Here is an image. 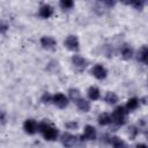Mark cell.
<instances>
[{"label": "cell", "mask_w": 148, "mask_h": 148, "mask_svg": "<svg viewBox=\"0 0 148 148\" xmlns=\"http://www.w3.org/2000/svg\"><path fill=\"white\" fill-rule=\"evenodd\" d=\"M37 131H39L46 140H56L57 136H58V131H57V128L51 127V126H50L49 124H46L45 121L39 123V124L37 125Z\"/></svg>", "instance_id": "1"}, {"label": "cell", "mask_w": 148, "mask_h": 148, "mask_svg": "<svg viewBox=\"0 0 148 148\" xmlns=\"http://www.w3.org/2000/svg\"><path fill=\"white\" fill-rule=\"evenodd\" d=\"M52 102L57 105V106H59V108H64V106H66L67 105V103H68V99H67V97L64 95V94H56L54 96H52Z\"/></svg>", "instance_id": "2"}, {"label": "cell", "mask_w": 148, "mask_h": 148, "mask_svg": "<svg viewBox=\"0 0 148 148\" xmlns=\"http://www.w3.org/2000/svg\"><path fill=\"white\" fill-rule=\"evenodd\" d=\"M91 73L97 79H104L105 75H106V69L102 65H95L91 69Z\"/></svg>", "instance_id": "3"}, {"label": "cell", "mask_w": 148, "mask_h": 148, "mask_svg": "<svg viewBox=\"0 0 148 148\" xmlns=\"http://www.w3.org/2000/svg\"><path fill=\"white\" fill-rule=\"evenodd\" d=\"M65 45L69 50H77L79 49V40L75 36H68L65 39Z\"/></svg>", "instance_id": "4"}, {"label": "cell", "mask_w": 148, "mask_h": 148, "mask_svg": "<svg viewBox=\"0 0 148 148\" xmlns=\"http://www.w3.org/2000/svg\"><path fill=\"white\" fill-rule=\"evenodd\" d=\"M24 130L27 133L29 134H34L36 131H37V124L35 120L32 119H28L25 123H24Z\"/></svg>", "instance_id": "5"}, {"label": "cell", "mask_w": 148, "mask_h": 148, "mask_svg": "<svg viewBox=\"0 0 148 148\" xmlns=\"http://www.w3.org/2000/svg\"><path fill=\"white\" fill-rule=\"evenodd\" d=\"M82 138H84L86 140H94V139H96V131H95V128L92 126H90V125L86 126L84 134L82 135Z\"/></svg>", "instance_id": "6"}, {"label": "cell", "mask_w": 148, "mask_h": 148, "mask_svg": "<svg viewBox=\"0 0 148 148\" xmlns=\"http://www.w3.org/2000/svg\"><path fill=\"white\" fill-rule=\"evenodd\" d=\"M75 141H76V138H75L74 135L69 134V133H65V134L62 135V143H64L66 147H72V146H74Z\"/></svg>", "instance_id": "7"}, {"label": "cell", "mask_w": 148, "mask_h": 148, "mask_svg": "<svg viewBox=\"0 0 148 148\" xmlns=\"http://www.w3.org/2000/svg\"><path fill=\"white\" fill-rule=\"evenodd\" d=\"M76 105H77V108H79L81 111H83V112H87V111L90 109L89 102L86 101V99H83V98H81V97L76 99Z\"/></svg>", "instance_id": "8"}, {"label": "cell", "mask_w": 148, "mask_h": 148, "mask_svg": "<svg viewBox=\"0 0 148 148\" xmlns=\"http://www.w3.org/2000/svg\"><path fill=\"white\" fill-rule=\"evenodd\" d=\"M40 43L45 49H52L56 46V40L52 37H43Z\"/></svg>", "instance_id": "9"}, {"label": "cell", "mask_w": 148, "mask_h": 148, "mask_svg": "<svg viewBox=\"0 0 148 148\" xmlns=\"http://www.w3.org/2000/svg\"><path fill=\"white\" fill-rule=\"evenodd\" d=\"M51 14H52V8H51L49 5H44V6L40 7V9H39V15H40L42 17L47 18Z\"/></svg>", "instance_id": "10"}, {"label": "cell", "mask_w": 148, "mask_h": 148, "mask_svg": "<svg viewBox=\"0 0 148 148\" xmlns=\"http://www.w3.org/2000/svg\"><path fill=\"white\" fill-rule=\"evenodd\" d=\"M98 123L101 125H108L110 123H112V117L111 114L109 113H102L99 117H98Z\"/></svg>", "instance_id": "11"}, {"label": "cell", "mask_w": 148, "mask_h": 148, "mask_svg": "<svg viewBox=\"0 0 148 148\" xmlns=\"http://www.w3.org/2000/svg\"><path fill=\"white\" fill-rule=\"evenodd\" d=\"M72 61H73V64L75 65V66H77V67H84L86 66V59L83 58V57H81V56H74L73 57V59H72Z\"/></svg>", "instance_id": "12"}, {"label": "cell", "mask_w": 148, "mask_h": 148, "mask_svg": "<svg viewBox=\"0 0 148 148\" xmlns=\"http://www.w3.org/2000/svg\"><path fill=\"white\" fill-rule=\"evenodd\" d=\"M88 96H89L90 99L95 101V99H97L99 97V90L96 87H90L89 90H88Z\"/></svg>", "instance_id": "13"}, {"label": "cell", "mask_w": 148, "mask_h": 148, "mask_svg": "<svg viewBox=\"0 0 148 148\" xmlns=\"http://www.w3.org/2000/svg\"><path fill=\"white\" fill-rule=\"evenodd\" d=\"M132 54H133V50H132L128 45H125V46H123V47H121V56H123L125 59L131 58V57H132Z\"/></svg>", "instance_id": "14"}, {"label": "cell", "mask_w": 148, "mask_h": 148, "mask_svg": "<svg viewBox=\"0 0 148 148\" xmlns=\"http://www.w3.org/2000/svg\"><path fill=\"white\" fill-rule=\"evenodd\" d=\"M118 101V97H117V95L114 94V92H108L106 95H105V102H108V103H110V104H113V103H116Z\"/></svg>", "instance_id": "15"}, {"label": "cell", "mask_w": 148, "mask_h": 148, "mask_svg": "<svg viewBox=\"0 0 148 148\" xmlns=\"http://www.w3.org/2000/svg\"><path fill=\"white\" fill-rule=\"evenodd\" d=\"M138 105H139V99H136V98H131V99L127 102L126 109H127V110H134V109H136Z\"/></svg>", "instance_id": "16"}, {"label": "cell", "mask_w": 148, "mask_h": 148, "mask_svg": "<svg viewBox=\"0 0 148 148\" xmlns=\"http://www.w3.org/2000/svg\"><path fill=\"white\" fill-rule=\"evenodd\" d=\"M147 56H148V52H147V49L146 47H142L139 53H138V59L141 60V61H146L147 60Z\"/></svg>", "instance_id": "17"}, {"label": "cell", "mask_w": 148, "mask_h": 148, "mask_svg": "<svg viewBox=\"0 0 148 148\" xmlns=\"http://www.w3.org/2000/svg\"><path fill=\"white\" fill-rule=\"evenodd\" d=\"M110 143L112 145V146H114V147H119V146H124V142L119 139V138H111V140H110Z\"/></svg>", "instance_id": "18"}, {"label": "cell", "mask_w": 148, "mask_h": 148, "mask_svg": "<svg viewBox=\"0 0 148 148\" xmlns=\"http://www.w3.org/2000/svg\"><path fill=\"white\" fill-rule=\"evenodd\" d=\"M69 96H71L72 99L76 101L77 98H80V92H79V90H76V89H71V90H69Z\"/></svg>", "instance_id": "19"}, {"label": "cell", "mask_w": 148, "mask_h": 148, "mask_svg": "<svg viewBox=\"0 0 148 148\" xmlns=\"http://www.w3.org/2000/svg\"><path fill=\"white\" fill-rule=\"evenodd\" d=\"M60 5L62 8H71L73 6V0H60Z\"/></svg>", "instance_id": "20"}, {"label": "cell", "mask_w": 148, "mask_h": 148, "mask_svg": "<svg viewBox=\"0 0 148 148\" xmlns=\"http://www.w3.org/2000/svg\"><path fill=\"white\" fill-rule=\"evenodd\" d=\"M42 99L44 101V103H50V102H52V96L49 94H44Z\"/></svg>", "instance_id": "21"}, {"label": "cell", "mask_w": 148, "mask_h": 148, "mask_svg": "<svg viewBox=\"0 0 148 148\" xmlns=\"http://www.w3.org/2000/svg\"><path fill=\"white\" fill-rule=\"evenodd\" d=\"M7 28H8V25L3 21H1L0 22V32H6L7 31Z\"/></svg>", "instance_id": "22"}, {"label": "cell", "mask_w": 148, "mask_h": 148, "mask_svg": "<svg viewBox=\"0 0 148 148\" xmlns=\"http://www.w3.org/2000/svg\"><path fill=\"white\" fill-rule=\"evenodd\" d=\"M66 127H67L68 130H73V128H76V127H77V124L74 123V121H72V123H67V124H66Z\"/></svg>", "instance_id": "23"}, {"label": "cell", "mask_w": 148, "mask_h": 148, "mask_svg": "<svg viewBox=\"0 0 148 148\" xmlns=\"http://www.w3.org/2000/svg\"><path fill=\"white\" fill-rule=\"evenodd\" d=\"M103 1H105V2H106L109 6H110V5H113V3L116 2V0H103Z\"/></svg>", "instance_id": "24"}, {"label": "cell", "mask_w": 148, "mask_h": 148, "mask_svg": "<svg viewBox=\"0 0 148 148\" xmlns=\"http://www.w3.org/2000/svg\"><path fill=\"white\" fill-rule=\"evenodd\" d=\"M3 120H5V113L0 111V121H3Z\"/></svg>", "instance_id": "25"}]
</instances>
